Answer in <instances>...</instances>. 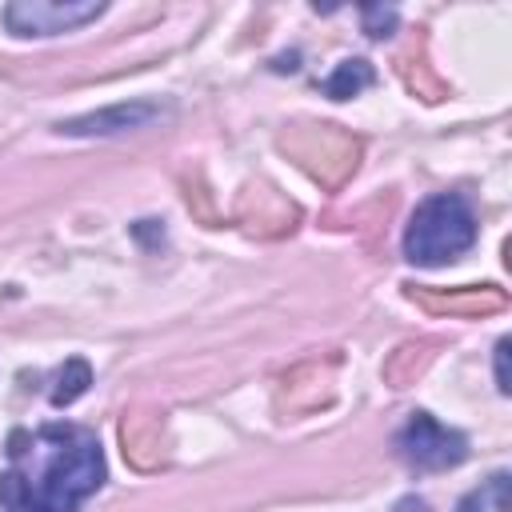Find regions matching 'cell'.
Returning a JSON list of instances; mask_svg holds the SVG:
<instances>
[{
	"instance_id": "obj_7",
	"label": "cell",
	"mask_w": 512,
	"mask_h": 512,
	"mask_svg": "<svg viewBox=\"0 0 512 512\" xmlns=\"http://www.w3.org/2000/svg\"><path fill=\"white\" fill-rule=\"evenodd\" d=\"M456 512H508V472H496L480 488H472L456 504Z\"/></svg>"
},
{
	"instance_id": "obj_2",
	"label": "cell",
	"mask_w": 512,
	"mask_h": 512,
	"mask_svg": "<svg viewBox=\"0 0 512 512\" xmlns=\"http://www.w3.org/2000/svg\"><path fill=\"white\" fill-rule=\"evenodd\" d=\"M400 244L404 260L420 268L452 264L476 244V208L460 192H432L412 208Z\"/></svg>"
},
{
	"instance_id": "obj_10",
	"label": "cell",
	"mask_w": 512,
	"mask_h": 512,
	"mask_svg": "<svg viewBox=\"0 0 512 512\" xmlns=\"http://www.w3.org/2000/svg\"><path fill=\"white\" fill-rule=\"evenodd\" d=\"M508 336L496 344V388H500V396H508L512 392V380H508Z\"/></svg>"
},
{
	"instance_id": "obj_4",
	"label": "cell",
	"mask_w": 512,
	"mask_h": 512,
	"mask_svg": "<svg viewBox=\"0 0 512 512\" xmlns=\"http://www.w3.org/2000/svg\"><path fill=\"white\" fill-rule=\"evenodd\" d=\"M104 12V0H12L4 8V24L12 36H60L84 28Z\"/></svg>"
},
{
	"instance_id": "obj_8",
	"label": "cell",
	"mask_w": 512,
	"mask_h": 512,
	"mask_svg": "<svg viewBox=\"0 0 512 512\" xmlns=\"http://www.w3.org/2000/svg\"><path fill=\"white\" fill-rule=\"evenodd\" d=\"M88 384H92V368L84 364V360H68L60 372H56V388H52V404L56 408H64V404H72L76 396H84L88 392Z\"/></svg>"
},
{
	"instance_id": "obj_3",
	"label": "cell",
	"mask_w": 512,
	"mask_h": 512,
	"mask_svg": "<svg viewBox=\"0 0 512 512\" xmlns=\"http://www.w3.org/2000/svg\"><path fill=\"white\" fill-rule=\"evenodd\" d=\"M396 456L412 472H448L468 460V436L428 412H412L396 432Z\"/></svg>"
},
{
	"instance_id": "obj_11",
	"label": "cell",
	"mask_w": 512,
	"mask_h": 512,
	"mask_svg": "<svg viewBox=\"0 0 512 512\" xmlns=\"http://www.w3.org/2000/svg\"><path fill=\"white\" fill-rule=\"evenodd\" d=\"M396 512H428V504H424L420 496H404V500L396 504Z\"/></svg>"
},
{
	"instance_id": "obj_6",
	"label": "cell",
	"mask_w": 512,
	"mask_h": 512,
	"mask_svg": "<svg viewBox=\"0 0 512 512\" xmlns=\"http://www.w3.org/2000/svg\"><path fill=\"white\" fill-rule=\"evenodd\" d=\"M372 80H376L372 64H368V60H360V56H352V60H340V64L332 68V76L320 84V92H324V96H332V100H348V96H360Z\"/></svg>"
},
{
	"instance_id": "obj_9",
	"label": "cell",
	"mask_w": 512,
	"mask_h": 512,
	"mask_svg": "<svg viewBox=\"0 0 512 512\" xmlns=\"http://www.w3.org/2000/svg\"><path fill=\"white\" fill-rule=\"evenodd\" d=\"M360 16H364V32H368L372 40H384V36H392V28H396V8L372 4V8H364Z\"/></svg>"
},
{
	"instance_id": "obj_1",
	"label": "cell",
	"mask_w": 512,
	"mask_h": 512,
	"mask_svg": "<svg viewBox=\"0 0 512 512\" xmlns=\"http://www.w3.org/2000/svg\"><path fill=\"white\" fill-rule=\"evenodd\" d=\"M4 456L0 512H80V504L104 484L100 440L80 424L16 428Z\"/></svg>"
},
{
	"instance_id": "obj_5",
	"label": "cell",
	"mask_w": 512,
	"mask_h": 512,
	"mask_svg": "<svg viewBox=\"0 0 512 512\" xmlns=\"http://www.w3.org/2000/svg\"><path fill=\"white\" fill-rule=\"evenodd\" d=\"M164 116H168V108L160 100H124V104H112V108H100V112L60 120L56 132H64V136H116V132L148 128Z\"/></svg>"
}]
</instances>
